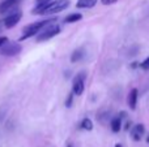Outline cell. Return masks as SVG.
I'll return each mask as SVG.
<instances>
[{"mask_svg":"<svg viewBox=\"0 0 149 147\" xmlns=\"http://www.w3.org/2000/svg\"><path fill=\"white\" fill-rule=\"evenodd\" d=\"M115 147H122V145H119V143H116V145H115Z\"/></svg>","mask_w":149,"mask_h":147,"instance_id":"22","label":"cell"},{"mask_svg":"<svg viewBox=\"0 0 149 147\" xmlns=\"http://www.w3.org/2000/svg\"><path fill=\"white\" fill-rule=\"evenodd\" d=\"M101 3L105 5H110V4H114V3H116V0H101Z\"/></svg>","mask_w":149,"mask_h":147,"instance_id":"18","label":"cell"},{"mask_svg":"<svg viewBox=\"0 0 149 147\" xmlns=\"http://www.w3.org/2000/svg\"><path fill=\"white\" fill-rule=\"evenodd\" d=\"M21 51H22V46H21L18 42L8 41L4 46L0 47V55H3V56L13 57V56H16V55L20 54Z\"/></svg>","mask_w":149,"mask_h":147,"instance_id":"4","label":"cell"},{"mask_svg":"<svg viewBox=\"0 0 149 147\" xmlns=\"http://www.w3.org/2000/svg\"><path fill=\"white\" fill-rule=\"evenodd\" d=\"M119 117H120L122 120L126 119V117H127V113H126V112H120V113H119Z\"/></svg>","mask_w":149,"mask_h":147,"instance_id":"20","label":"cell"},{"mask_svg":"<svg viewBox=\"0 0 149 147\" xmlns=\"http://www.w3.org/2000/svg\"><path fill=\"white\" fill-rule=\"evenodd\" d=\"M55 20H43V21H37V22L34 23H30V25L25 26L22 30V36L20 38V42L24 41V39H28L30 38V36H34L37 35V34L39 33V31L42 30V29H45L47 25H50L51 22H54Z\"/></svg>","mask_w":149,"mask_h":147,"instance_id":"1","label":"cell"},{"mask_svg":"<svg viewBox=\"0 0 149 147\" xmlns=\"http://www.w3.org/2000/svg\"><path fill=\"white\" fill-rule=\"evenodd\" d=\"M60 33V26L56 25V23H51V25H47V27L45 30H41L38 34H37V42H46L50 41L51 38L56 36L58 34Z\"/></svg>","mask_w":149,"mask_h":147,"instance_id":"3","label":"cell"},{"mask_svg":"<svg viewBox=\"0 0 149 147\" xmlns=\"http://www.w3.org/2000/svg\"><path fill=\"white\" fill-rule=\"evenodd\" d=\"M67 147H73V146H72V145H68V146H67Z\"/></svg>","mask_w":149,"mask_h":147,"instance_id":"24","label":"cell"},{"mask_svg":"<svg viewBox=\"0 0 149 147\" xmlns=\"http://www.w3.org/2000/svg\"><path fill=\"white\" fill-rule=\"evenodd\" d=\"M147 143H149V135L147 137Z\"/></svg>","mask_w":149,"mask_h":147,"instance_id":"23","label":"cell"},{"mask_svg":"<svg viewBox=\"0 0 149 147\" xmlns=\"http://www.w3.org/2000/svg\"><path fill=\"white\" fill-rule=\"evenodd\" d=\"M131 128H132V122H131V121H128V122L126 124V126H124V129H126V130H130Z\"/></svg>","mask_w":149,"mask_h":147,"instance_id":"19","label":"cell"},{"mask_svg":"<svg viewBox=\"0 0 149 147\" xmlns=\"http://www.w3.org/2000/svg\"><path fill=\"white\" fill-rule=\"evenodd\" d=\"M81 128L84 130H88V132H90V130H93V122H92V120L90 119H84L81 121Z\"/></svg>","mask_w":149,"mask_h":147,"instance_id":"14","label":"cell"},{"mask_svg":"<svg viewBox=\"0 0 149 147\" xmlns=\"http://www.w3.org/2000/svg\"><path fill=\"white\" fill-rule=\"evenodd\" d=\"M20 3V0H4V1L0 3V13H5L9 12L10 9L16 7V5Z\"/></svg>","mask_w":149,"mask_h":147,"instance_id":"9","label":"cell"},{"mask_svg":"<svg viewBox=\"0 0 149 147\" xmlns=\"http://www.w3.org/2000/svg\"><path fill=\"white\" fill-rule=\"evenodd\" d=\"M82 57H84V49L79 48V49H76V51H73L72 56H71V61H72V63H77V61H80Z\"/></svg>","mask_w":149,"mask_h":147,"instance_id":"13","label":"cell"},{"mask_svg":"<svg viewBox=\"0 0 149 147\" xmlns=\"http://www.w3.org/2000/svg\"><path fill=\"white\" fill-rule=\"evenodd\" d=\"M144 133H145V126L143 124H136L135 126L131 128V137H132V139L136 141V142H139V141L141 139Z\"/></svg>","mask_w":149,"mask_h":147,"instance_id":"7","label":"cell"},{"mask_svg":"<svg viewBox=\"0 0 149 147\" xmlns=\"http://www.w3.org/2000/svg\"><path fill=\"white\" fill-rule=\"evenodd\" d=\"M43 1H47V0H37V4H39V3H43Z\"/></svg>","mask_w":149,"mask_h":147,"instance_id":"21","label":"cell"},{"mask_svg":"<svg viewBox=\"0 0 149 147\" xmlns=\"http://www.w3.org/2000/svg\"><path fill=\"white\" fill-rule=\"evenodd\" d=\"M81 18H82L81 13H71V14H68L67 17L64 18V22L65 23H73V22H77V21H80Z\"/></svg>","mask_w":149,"mask_h":147,"instance_id":"12","label":"cell"},{"mask_svg":"<svg viewBox=\"0 0 149 147\" xmlns=\"http://www.w3.org/2000/svg\"><path fill=\"white\" fill-rule=\"evenodd\" d=\"M110 126H111V130H113L114 133H118L119 130L122 129V119L120 117H114V119H111V122H110Z\"/></svg>","mask_w":149,"mask_h":147,"instance_id":"11","label":"cell"},{"mask_svg":"<svg viewBox=\"0 0 149 147\" xmlns=\"http://www.w3.org/2000/svg\"><path fill=\"white\" fill-rule=\"evenodd\" d=\"M98 0H77L76 3V8L79 9H89V8H93L95 4H97Z\"/></svg>","mask_w":149,"mask_h":147,"instance_id":"10","label":"cell"},{"mask_svg":"<svg viewBox=\"0 0 149 147\" xmlns=\"http://www.w3.org/2000/svg\"><path fill=\"white\" fill-rule=\"evenodd\" d=\"M140 68H141L143 70H149V56L143 63H140Z\"/></svg>","mask_w":149,"mask_h":147,"instance_id":"15","label":"cell"},{"mask_svg":"<svg viewBox=\"0 0 149 147\" xmlns=\"http://www.w3.org/2000/svg\"><path fill=\"white\" fill-rule=\"evenodd\" d=\"M137 98H139V91H137V89H132V90L130 91L128 96H127V103H128L130 108H131L132 111H135V109H136Z\"/></svg>","mask_w":149,"mask_h":147,"instance_id":"8","label":"cell"},{"mask_svg":"<svg viewBox=\"0 0 149 147\" xmlns=\"http://www.w3.org/2000/svg\"><path fill=\"white\" fill-rule=\"evenodd\" d=\"M70 7V0H54L52 3H50L46 8L41 12V14L43 16H50V14H55L59 13L62 10L67 9Z\"/></svg>","mask_w":149,"mask_h":147,"instance_id":"2","label":"cell"},{"mask_svg":"<svg viewBox=\"0 0 149 147\" xmlns=\"http://www.w3.org/2000/svg\"><path fill=\"white\" fill-rule=\"evenodd\" d=\"M21 18H22V13L21 12H13V13H10V14H8L7 17L4 18L3 22H4V26L7 29H12L20 22Z\"/></svg>","mask_w":149,"mask_h":147,"instance_id":"6","label":"cell"},{"mask_svg":"<svg viewBox=\"0 0 149 147\" xmlns=\"http://www.w3.org/2000/svg\"><path fill=\"white\" fill-rule=\"evenodd\" d=\"M73 95H74V94H73V93H71L70 95H68L67 100H65V106H67L68 108H71V107H72V103H73Z\"/></svg>","mask_w":149,"mask_h":147,"instance_id":"16","label":"cell"},{"mask_svg":"<svg viewBox=\"0 0 149 147\" xmlns=\"http://www.w3.org/2000/svg\"><path fill=\"white\" fill-rule=\"evenodd\" d=\"M84 78H85V76L82 74V73L77 74L76 77L73 78V81H72V93L74 94V95L79 96L84 93V89H85Z\"/></svg>","mask_w":149,"mask_h":147,"instance_id":"5","label":"cell"},{"mask_svg":"<svg viewBox=\"0 0 149 147\" xmlns=\"http://www.w3.org/2000/svg\"><path fill=\"white\" fill-rule=\"evenodd\" d=\"M8 42V38L7 36H0V47H3L5 43Z\"/></svg>","mask_w":149,"mask_h":147,"instance_id":"17","label":"cell"}]
</instances>
